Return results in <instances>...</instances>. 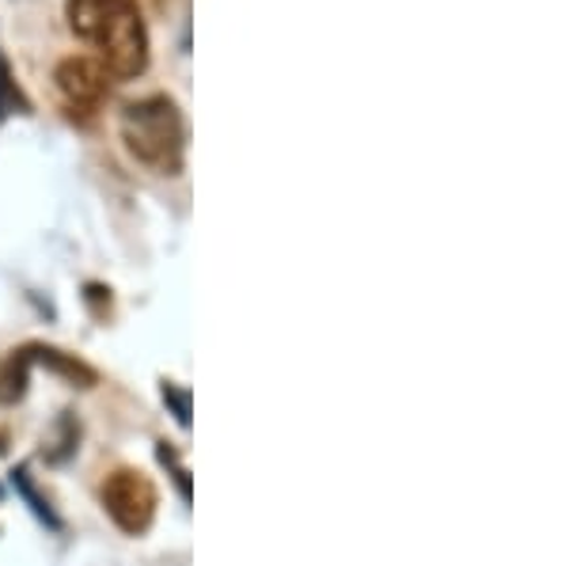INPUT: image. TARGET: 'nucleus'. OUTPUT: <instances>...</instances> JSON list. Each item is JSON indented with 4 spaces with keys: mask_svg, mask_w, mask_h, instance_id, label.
I'll use <instances>...</instances> for the list:
<instances>
[{
    "mask_svg": "<svg viewBox=\"0 0 569 566\" xmlns=\"http://www.w3.org/2000/svg\"><path fill=\"white\" fill-rule=\"evenodd\" d=\"M66 20L110 80H133L149 69V27L137 0H66Z\"/></svg>",
    "mask_w": 569,
    "mask_h": 566,
    "instance_id": "f257e3e1",
    "label": "nucleus"
},
{
    "mask_svg": "<svg viewBox=\"0 0 569 566\" xmlns=\"http://www.w3.org/2000/svg\"><path fill=\"white\" fill-rule=\"evenodd\" d=\"M122 145L126 152L156 171V176H179L187 160V122L171 96H144L122 111Z\"/></svg>",
    "mask_w": 569,
    "mask_h": 566,
    "instance_id": "f03ea898",
    "label": "nucleus"
},
{
    "mask_svg": "<svg viewBox=\"0 0 569 566\" xmlns=\"http://www.w3.org/2000/svg\"><path fill=\"white\" fill-rule=\"evenodd\" d=\"M99 495H103V509L110 514V522L122 528V533H130V536L149 533V525L156 517V487L144 471H133V468L110 471Z\"/></svg>",
    "mask_w": 569,
    "mask_h": 566,
    "instance_id": "7ed1b4c3",
    "label": "nucleus"
},
{
    "mask_svg": "<svg viewBox=\"0 0 569 566\" xmlns=\"http://www.w3.org/2000/svg\"><path fill=\"white\" fill-rule=\"evenodd\" d=\"M53 85H58V96H61V103H66L69 118L88 122V118H96L99 107L107 103L114 80H110V72L99 66L91 53H80V58H66L53 69Z\"/></svg>",
    "mask_w": 569,
    "mask_h": 566,
    "instance_id": "20e7f679",
    "label": "nucleus"
},
{
    "mask_svg": "<svg viewBox=\"0 0 569 566\" xmlns=\"http://www.w3.org/2000/svg\"><path fill=\"white\" fill-rule=\"evenodd\" d=\"M27 111H31V103H27V96L20 91V85H16L8 58L0 53V122L12 115H27Z\"/></svg>",
    "mask_w": 569,
    "mask_h": 566,
    "instance_id": "39448f33",
    "label": "nucleus"
},
{
    "mask_svg": "<svg viewBox=\"0 0 569 566\" xmlns=\"http://www.w3.org/2000/svg\"><path fill=\"white\" fill-rule=\"evenodd\" d=\"M12 476H16V490H20V495H23L27 502H31L34 514H39L42 522L50 525V528H61V522H58V517H53V509H50V502H46V498L39 495V490L31 487V476H27V468H16Z\"/></svg>",
    "mask_w": 569,
    "mask_h": 566,
    "instance_id": "423d86ee",
    "label": "nucleus"
},
{
    "mask_svg": "<svg viewBox=\"0 0 569 566\" xmlns=\"http://www.w3.org/2000/svg\"><path fill=\"white\" fill-rule=\"evenodd\" d=\"M160 460L168 464V468H171V476H176L182 502H190V476H187V468H182V464H179V456H176V449H171L168 441L160 445Z\"/></svg>",
    "mask_w": 569,
    "mask_h": 566,
    "instance_id": "0eeeda50",
    "label": "nucleus"
},
{
    "mask_svg": "<svg viewBox=\"0 0 569 566\" xmlns=\"http://www.w3.org/2000/svg\"><path fill=\"white\" fill-rule=\"evenodd\" d=\"M163 404L176 407L179 426H182V430H190V396H187V391L176 388V385H163Z\"/></svg>",
    "mask_w": 569,
    "mask_h": 566,
    "instance_id": "6e6552de",
    "label": "nucleus"
}]
</instances>
